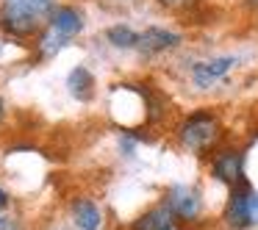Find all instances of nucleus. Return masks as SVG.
Instances as JSON below:
<instances>
[{
	"mask_svg": "<svg viewBox=\"0 0 258 230\" xmlns=\"http://www.w3.org/2000/svg\"><path fill=\"white\" fill-rule=\"evenodd\" d=\"M219 133H222V119H219L217 111H208V108H197V111L186 114L180 119L178 130V144L183 147L191 156H208L214 152L219 141Z\"/></svg>",
	"mask_w": 258,
	"mask_h": 230,
	"instance_id": "f257e3e1",
	"label": "nucleus"
},
{
	"mask_svg": "<svg viewBox=\"0 0 258 230\" xmlns=\"http://www.w3.org/2000/svg\"><path fill=\"white\" fill-rule=\"evenodd\" d=\"M53 0H3L0 25L12 36H31L53 14Z\"/></svg>",
	"mask_w": 258,
	"mask_h": 230,
	"instance_id": "f03ea898",
	"label": "nucleus"
},
{
	"mask_svg": "<svg viewBox=\"0 0 258 230\" xmlns=\"http://www.w3.org/2000/svg\"><path fill=\"white\" fill-rule=\"evenodd\" d=\"M222 222L230 230H252L258 224V189H252L250 180H241L239 186L230 189Z\"/></svg>",
	"mask_w": 258,
	"mask_h": 230,
	"instance_id": "7ed1b4c3",
	"label": "nucleus"
},
{
	"mask_svg": "<svg viewBox=\"0 0 258 230\" xmlns=\"http://www.w3.org/2000/svg\"><path fill=\"white\" fill-rule=\"evenodd\" d=\"M208 169H211V178L225 183L228 189L239 186L244 178V152L236 150V147H222V150L211 152V161H208Z\"/></svg>",
	"mask_w": 258,
	"mask_h": 230,
	"instance_id": "20e7f679",
	"label": "nucleus"
},
{
	"mask_svg": "<svg viewBox=\"0 0 258 230\" xmlns=\"http://www.w3.org/2000/svg\"><path fill=\"white\" fill-rule=\"evenodd\" d=\"M161 202L180 222H195L203 213V197H200V189H195V186H183V183L169 186Z\"/></svg>",
	"mask_w": 258,
	"mask_h": 230,
	"instance_id": "39448f33",
	"label": "nucleus"
},
{
	"mask_svg": "<svg viewBox=\"0 0 258 230\" xmlns=\"http://www.w3.org/2000/svg\"><path fill=\"white\" fill-rule=\"evenodd\" d=\"M236 61H239L236 56H219V58H208V61H197L195 67H191V81H195L200 89H208L211 84L222 81L225 75L236 67Z\"/></svg>",
	"mask_w": 258,
	"mask_h": 230,
	"instance_id": "423d86ee",
	"label": "nucleus"
},
{
	"mask_svg": "<svg viewBox=\"0 0 258 230\" xmlns=\"http://www.w3.org/2000/svg\"><path fill=\"white\" fill-rule=\"evenodd\" d=\"M180 45V34L169 28H147L139 34V42H136V50L142 56H158V53H167L172 47Z\"/></svg>",
	"mask_w": 258,
	"mask_h": 230,
	"instance_id": "0eeeda50",
	"label": "nucleus"
},
{
	"mask_svg": "<svg viewBox=\"0 0 258 230\" xmlns=\"http://www.w3.org/2000/svg\"><path fill=\"white\" fill-rule=\"evenodd\" d=\"M47 28L56 31L61 39H70V36L84 31V14L73 6H56L50 14V20H47Z\"/></svg>",
	"mask_w": 258,
	"mask_h": 230,
	"instance_id": "6e6552de",
	"label": "nucleus"
},
{
	"mask_svg": "<svg viewBox=\"0 0 258 230\" xmlns=\"http://www.w3.org/2000/svg\"><path fill=\"white\" fill-rule=\"evenodd\" d=\"M131 230H178V224H175V216L169 213V208L158 202V205L147 208L142 216H136Z\"/></svg>",
	"mask_w": 258,
	"mask_h": 230,
	"instance_id": "1a4fd4ad",
	"label": "nucleus"
},
{
	"mask_svg": "<svg viewBox=\"0 0 258 230\" xmlns=\"http://www.w3.org/2000/svg\"><path fill=\"white\" fill-rule=\"evenodd\" d=\"M73 219L78 224V230H97L103 222V213L89 197H78L73 202Z\"/></svg>",
	"mask_w": 258,
	"mask_h": 230,
	"instance_id": "9d476101",
	"label": "nucleus"
},
{
	"mask_svg": "<svg viewBox=\"0 0 258 230\" xmlns=\"http://www.w3.org/2000/svg\"><path fill=\"white\" fill-rule=\"evenodd\" d=\"M67 86H70V95L81 103L95 97V78H92V72L86 67H75L67 78Z\"/></svg>",
	"mask_w": 258,
	"mask_h": 230,
	"instance_id": "9b49d317",
	"label": "nucleus"
},
{
	"mask_svg": "<svg viewBox=\"0 0 258 230\" xmlns=\"http://www.w3.org/2000/svg\"><path fill=\"white\" fill-rule=\"evenodd\" d=\"M106 39L111 42L114 47H122V50H128V47H136L139 34H136V31H131L128 25H114V28L106 31Z\"/></svg>",
	"mask_w": 258,
	"mask_h": 230,
	"instance_id": "f8f14e48",
	"label": "nucleus"
},
{
	"mask_svg": "<svg viewBox=\"0 0 258 230\" xmlns=\"http://www.w3.org/2000/svg\"><path fill=\"white\" fill-rule=\"evenodd\" d=\"M64 45V39L56 34V31H50L47 28L45 34H42V39H39V50H42V56H53V53H58V47Z\"/></svg>",
	"mask_w": 258,
	"mask_h": 230,
	"instance_id": "ddd939ff",
	"label": "nucleus"
},
{
	"mask_svg": "<svg viewBox=\"0 0 258 230\" xmlns=\"http://www.w3.org/2000/svg\"><path fill=\"white\" fill-rule=\"evenodd\" d=\"M156 3L167 12H189L197 6V0H156Z\"/></svg>",
	"mask_w": 258,
	"mask_h": 230,
	"instance_id": "4468645a",
	"label": "nucleus"
},
{
	"mask_svg": "<svg viewBox=\"0 0 258 230\" xmlns=\"http://www.w3.org/2000/svg\"><path fill=\"white\" fill-rule=\"evenodd\" d=\"M0 230H20V224L9 216H0Z\"/></svg>",
	"mask_w": 258,
	"mask_h": 230,
	"instance_id": "2eb2a0df",
	"label": "nucleus"
},
{
	"mask_svg": "<svg viewBox=\"0 0 258 230\" xmlns=\"http://www.w3.org/2000/svg\"><path fill=\"white\" fill-rule=\"evenodd\" d=\"M9 205V194H6V191H3V189H0V211H3V208H6Z\"/></svg>",
	"mask_w": 258,
	"mask_h": 230,
	"instance_id": "dca6fc26",
	"label": "nucleus"
},
{
	"mask_svg": "<svg viewBox=\"0 0 258 230\" xmlns=\"http://www.w3.org/2000/svg\"><path fill=\"white\" fill-rule=\"evenodd\" d=\"M244 6L252 9V12H258V0H244Z\"/></svg>",
	"mask_w": 258,
	"mask_h": 230,
	"instance_id": "f3484780",
	"label": "nucleus"
},
{
	"mask_svg": "<svg viewBox=\"0 0 258 230\" xmlns=\"http://www.w3.org/2000/svg\"><path fill=\"white\" fill-rule=\"evenodd\" d=\"M3 117H6V106H3V97H0V122H3Z\"/></svg>",
	"mask_w": 258,
	"mask_h": 230,
	"instance_id": "a211bd4d",
	"label": "nucleus"
}]
</instances>
